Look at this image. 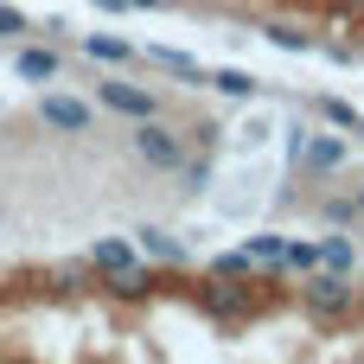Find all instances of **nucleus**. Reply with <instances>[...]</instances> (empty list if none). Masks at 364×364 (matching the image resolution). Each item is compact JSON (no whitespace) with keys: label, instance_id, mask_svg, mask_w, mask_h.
Segmentation results:
<instances>
[{"label":"nucleus","instance_id":"13","mask_svg":"<svg viewBox=\"0 0 364 364\" xmlns=\"http://www.w3.org/2000/svg\"><path fill=\"white\" fill-rule=\"evenodd\" d=\"M243 250L256 256V269H282V262H288V237H275V230H262V237H250Z\"/></svg>","mask_w":364,"mask_h":364},{"label":"nucleus","instance_id":"12","mask_svg":"<svg viewBox=\"0 0 364 364\" xmlns=\"http://www.w3.org/2000/svg\"><path fill=\"white\" fill-rule=\"evenodd\" d=\"M134 243H141V256H154V262H186V243L166 237V230H134Z\"/></svg>","mask_w":364,"mask_h":364},{"label":"nucleus","instance_id":"16","mask_svg":"<svg viewBox=\"0 0 364 364\" xmlns=\"http://www.w3.org/2000/svg\"><path fill=\"white\" fill-rule=\"evenodd\" d=\"M250 269H256L250 250H224V256H211V275H224V282H237V275H250Z\"/></svg>","mask_w":364,"mask_h":364},{"label":"nucleus","instance_id":"7","mask_svg":"<svg viewBox=\"0 0 364 364\" xmlns=\"http://www.w3.org/2000/svg\"><path fill=\"white\" fill-rule=\"evenodd\" d=\"M13 70H19V83H51V77L64 70V58H58L51 45H19V58H13Z\"/></svg>","mask_w":364,"mask_h":364},{"label":"nucleus","instance_id":"23","mask_svg":"<svg viewBox=\"0 0 364 364\" xmlns=\"http://www.w3.org/2000/svg\"><path fill=\"white\" fill-rule=\"evenodd\" d=\"M358 262H364V256H358Z\"/></svg>","mask_w":364,"mask_h":364},{"label":"nucleus","instance_id":"1","mask_svg":"<svg viewBox=\"0 0 364 364\" xmlns=\"http://www.w3.org/2000/svg\"><path fill=\"white\" fill-rule=\"evenodd\" d=\"M90 269L109 282V288H147V275H141V243L134 237H96L90 243Z\"/></svg>","mask_w":364,"mask_h":364},{"label":"nucleus","instance_id":"8","mask_svg":"<svg viewBox=\"0 0 364 364\" xmlns=\"http://www.w3.org/2000/svg\"><path fill=\"white\" fill-rule=\"evenodd\" d=\"M83 51H90L96 64H115V70H128V64L141 58V51H134L128 38H115V32H90V38H83Z\"/></svg>","mask_w":364,"mask_h":364},{"label":"nucleus","instance_id":"11","mask_svg":"<svg viewBox=\"0 0 364 364\" xmlns=\"http://www.w3.org/2000/svg\"><path fill=\"white\" fill-rule=\"evenodd\" d=\"M205 83H211L218 96H230V102H250V96H256V77H250V70H230V64H224V70H211Z\"/></svg>","mask_w":364,"mask_h":364},{"label":"nucleus","instance_id":"22","mask_svg":"<svg viewBox=\"0 0 364 364\" xmlns=\"http://www.w3.org/2000/svg\"><path fill=\"white\" fill-rule=\"evenodd\" d=\"M358 205H364V186H358Z\"/></svg>","mask_w":364,"mask_h":364},{"label":"nucleus","instance_id":"19","mask_svg":"<svg viewBox=\"0 0 364 364\" xmlns=\"http://www.w3.org/2000/svg\"><path fill=\"white\" fill-rule=\"evenodd\" d=\"M26 32H32V19H26L19 6H6V0H0V38H26Z\"/></svg>","mask_w":364,"mask_h":364},{"label":"nucleus","instance_id":"18","mask_svg":"<svg viewBox=\"0 0 364 364\" xmlns=\"http://www.w3.org/2000/svg\"><path fill=\"white\" fill-rule=\"evenodd\" d=\"M320 115H326L333 128H358V109H352V102H339V96H320Z\"/></svg>","mask_w":364,"mask_h":364},{"label":"nucleus","instance_id":"9","mask_svg":"<svg viewBox=\"0 0 364 364\" xmlns=\"http://www.w3.org/2000/svg\"><path fill=\"white\" fill-rule=\"evenodd\" d=\"M320 269H333V275H352V269H358V250H352V237H346V230L320 237Z\"/></svg>","mask_w":364,"mask_h":364},{"label":"nucleus","instance_id":"6","mask_svg":"<svg viewBox=\"0 0 364 364\" xmlns=\"http://www.w3.org/2000/svg\"><path fill=\"white\" fill-rule=\"evenodd\" d=\"M307 307L314 314H352V275H333V269H314L307 282Z\"/></svg>","mask_w":364,"mask_h":364},{"label":"nucleus","instance_id":"21","mask_svg":"<svg viewBox=\"0 0 364 364\" xmlns=\"http://www.w3.org/2000/svg\"><path fill=\"white\" fill-rule=\"evenodd\" d=\"M352 134H358V141H364V115H358V128H352Z\"/></svg>","mask_w":364,"mask_h":364},{"label":"nucleus","instance_id":"14","mask_svg":"<svg viewBox=\"0 0 364 364\" xmlns=\"http://www.w3.org/2000/svg\"><path fill=\"white\" fill-rule=\"evenodd\" d=\"M262 38H269L275 51H320V38H314V32H301V26H269Z\"/></svg>","mask_w":364,"mask_h":364},{"label":"nucleus","instance_id":"10","mask_svg":"<svg viewBox=\"0 0 364 364\" xmlns=\"http://www.w3.org/2000/svg\"><path fill=\"white\" fill-rule=\"evenodd\" d=\"M147 58H154L160 70H173V77H186V83H205V77H211V70H205L198 58H186V51H173V45H154Z\"/></svg>","mask_w":364,"mask_h":364},{"label":"nucleus","instance_id":"15","mask_svg":"<svg viewBox=\"0 0 364 364\" xmlns=\"http://www.w3.org/2000/svg\"><path fill=\"white\" fill-rule=\"evenodd\" d=\"M320 218H326V224H333V230H346V224H358V218H364L358 192H352V198H326V205H320Z\"/></svg>","mask_w":364,"mask_h":364},{"label":"nucleus","instance_id":"20","mask_svg":"<svg viewBox=\"0 0 364 364\" xmlns=\"http://www.w3.org/2000/svg\"><path fill=\"white\" fill-rule=\"evenodd\" d=\"M102 6H115V13H122V6H147V13H160L166 0H102Z\"/></svg>","mask_w":364,"mask_h":364},{"label":"nucleus","instance_id":"4","mask_svg":"<svg viewBox=\"0 0 364 364\" xmlns=\"http://www.w3.org/2000/svg\"><path fill=\"white\" fill-rule=\"evenodd\" d=\"M38 122L51 128V134H90L96 128V109L83 102V96H38Z\"/></svg>","mask_w":364,"mask_h":364},{"label":"nucleus","instance_id":"17","mask_svg":"<svg viewBox=\"0 0 364 364\" xmlns=\"http://www.w3.org/2000/svg\"><path fill=\"white\" fill-rule=\"evenodd\" d=\"M288 275H314L320 269V243H288V262H282Z\"/></svg>","mask_w":364,"mask_h":364},{"label":"nucleus","instance_id":"5","mask_svg":"<svg viewBox=\"0 0 364 364\" xmlns=\"http://www.w3.org/2000/svg\"><path fill=\"white\" fill-rule=\"evenodd\" d=\"M339 160H346L339 134H301V147H294V173L301 179H326V173H339Z\"/></svg>","mask_w":364,"mask_h":364},{"label":"nucleus","instance_id":"3","mask_svg":"<svg viewBox=\"0 0 364 364\" xmlns=\"http://www.w3.org/2000/svg\"><path fill=\"white\" fill-rule=\"evenodd\" d=\"M96 102H102V109H115V115H128V122H154V115H160V96H154V90H141V83H128V77L96 83Z\"/></svg>","mask_w":364,"mask_h":364},{"label":"nucleus","instance_id":"2","mask_svg":"<svg viewBox=\"0 0 364 364\" xmlns=\"http://www.w3.org/2000/svg\"><path fill=\"white\" fill-rule=\"evenodd\" d=\"M134 154L154 166V173H179L186 166V134L173 128V122H134Z\"/></svg>","mask_w":364,"mask_h":364}]
</instances>
